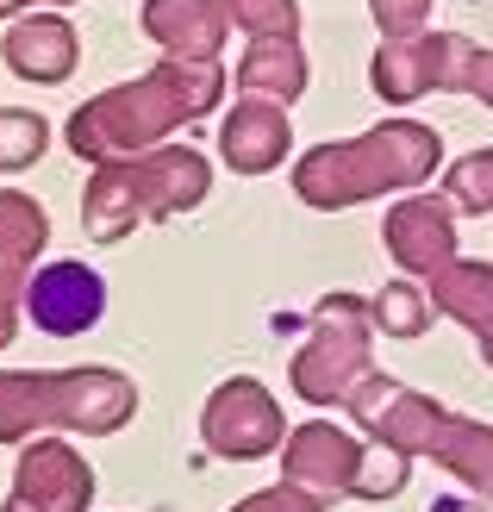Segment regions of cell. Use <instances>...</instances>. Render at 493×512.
Instances as JSON below:
<instances>
[{"label": "cell", "instance_id": "obj_20", "mask_svg": "<svg viewBox=\"0 0 493 512\" xmlns=\"http://www.w3.org/2000/svg\"><path fill=\"white\" fill-rule=\"evenodd\" d=\"M50 144V125L44 113H25V107H0V169H32Z\"/></svg>", "mask_w": 493, "mask_h": 512}, {"label": "cell", "instance_id": "obj_8", "mask_svg": "<svg viewBox=\"0 0 493 512\" xmlns=\"http://www.w3.org/2000/svg\"><path fill=\"white\" fill-rule=\"evenodd\" d=\"M200 438H206L213 456H225V463H256V456H275L288 444V425H281V406H275V394L263 381L231 375V381L213 388V400H206Z\"/></svg>", "mask_w": 493, "mask_h": 512}, {"label": "cell", "instance_id": "obj_14", "mask_svg": "<svg viewBox=\"0 0 493 512\" xmlns=\"http://www.w3.org/2000/svg\"><path fill=\"white\" fill-rule=\"evenodd\" d=\"M0 57H7V69L19 75V82L57 88V82L75 75V63H82V38H75V25L63 13H25V19H13Z\"/></svg>", "mask_w": 493, "mask_h": 512}, {"label": "cell", "instance_id": "obj_6", "mask_svg": "<svg viewBox=\"0 0 493 512\" xmlns=\"http://www.w3.org/2000/svg\"><path fill=\"white\" fill-rule=\"evenodd\" d=\"M369 82L381 100H394V107H406V100H419L431 88L444 94H475L493 107V50L487 44H469L456 32H419V38H387L375 50V69Z\"/></svg>", "mask_w": 493, "mask_h": 512}, {"label": "cell", "instance_id": "obj_24", "mask_svg": "<svg viewBox=\"0 0 493 512\" xmlns=\"http://www.w3.org/2000/svg\"><path fill=\"white\" fill-rule=\"evenodd\" d=\"M369 13L381 25V38H419L431 0H369Z\"/></svg>", "mask_w": 493, "mask_h": 512}, {"label": "cell", "instance_id": "obj_22", "mask_svg": "<svg viewBox=\"0 0 493 512\" xmlns=\"http://www.w3.org/2000/svg\"><path fill=\"white\" fill-rule=\"evenodd\" d=\"M231 25H244L250 38H300V7L294 0H225Z\"/></svg>", "mask_w": 493, "mask_h": 512}, {"label": "cell", "instance_id": "obj_18", "mask_svg": "<svg viewBox=\"0 0 493 512\" xmlns=\"http://www.w3.org/2000/svg\"><path fill=\"white\" fill-rule=\"evenodd\" d=\"M238 94L250 100H275V107H288V100L306 94V50L300 38H250V50L238 57Z\"/></svg>", "mask_w": 493, "mask_h": 512}, {"label": "cell", "instance_id": "obj_11", "mask_svg": "<svg viewBox=\"0 0 493 512\" xmlns=\"http://www.w3.org/2000/svg\"><path fill=\"white\" fill-rule=\"evenodd\" d=\"M369 469V444H356L344 425H300L288 431V444H281V481H300V488H313L325 500H356V481Z\"/></svg>", "mask_w": 493, "mask_h": 512}, {"label": "cell", "instance_id": "obj_13", "mask_svg": "<svg viewBox=\"0 0 493 512\" xmlns=\"http://www.w3.org/2000/svg\"><path fill=\"white\" fill-rule=\"evenodd\" d=\"M50 238V219L32 194L0 188V350L19 331V306H25V269L38 263V250Z\"/></svg>", "mask_w": 493, "mask_h": 512}, {"label": "cell", "instance_id": "obj_17", "mask_svg": "<svg viewBox=\"0 0 493 512\" xmlns=\"http://www.w3.org/2000/svg\"><path fill=\"white\" fill-rule=\"evenodd\" d=\"M425 288L437 300V313L475 331V344H481L487 369H493V269L487 263H462V256H456V263L444 275H431Z\"/></svg>", "mask_w": 493, "mask_h": 512}, {"label": "cell", "instance_id": "obj_7", "mask_svg": "<svg viewBox=\"0 0 493 512\" xmlns=\"http://www.w3.org/2000/svg\"><path fill=\"white\" fill-rule=\"evenodd\" d=\"M369 331H375V300L325 294L306 344L294 350V394L313 406H344L350 388L369 375Z\"/></svg>", "mask_w": 493, "mask_h": 512}, {"label": "cell", "instance_id": "obj_12", "mask_svg": "<svg viewBox=\"0 0 493 512\" xmlns=\"http://www.w3.org/2000/svg\"><path fill=\"white\" fill-rule=\"evenodd\" d=\"M107 313V281L88 263H44L25 288V319L50 338H82Z\"/></svg>", "mask_w": 493, "mask_h": 512}, {"label": "cell", "instance_id": "obj_26", "mask_svg": "<svg viewBox=\"0 0 493 512\" xmlns=\"http://www.w3.org/2000/svg\"><path fill=\"white\" fill-rule=\"evenodd\" d=\"M25 7V0H0V19H7V13H19Z\"/></svg>", "mask_w": 493, "mask_h": 512}, {"label": "cell", "instance_id": "obj_21", "mask_svg": "<svg viewBox=\"0 0 493 512\" xmlns=\"http://www.w3.org/2000/svg\"><path fill=\"white\" fill-rule=\"evenodd\" d=\"M444 194L456 200V213H493V150H475L444 175Z\"/></svg>", "mask_w": 493, "mask_h": 512}, {"label": "cell", "instance_id": "obj_23", "mask_svg": "<svg viewBox=\"0 0 493 512\" xmlns=\"http://www.w3.org/2000/svg\"><path fill=\"white\" fill-rule=\"evenodd\" d=\"M331 500L325 494H313V488H300V481H281V488H263V494H250V500H238L231 512H325Z\"/></svg>", "mask_w": 493, "mask_h": 512}, {"label": "cell", "instance_id": "obj_5", "mask_svg": "<svg viewBox=\"0 0 493 512\" xmlns=\"http://www.w3.org/2000/svg\"><path fill=\"white\" fill-rule=\"evenodd\" d=\"M138 388L119 369H63V375H0V444H25V431L69 425L88 438L132 425Z\"/></svg>", "mask_w": 493, "mask_h": 512}, {"label": "cell", "instance_id": "obj_3", "mask_svg": "<svg viewBox=\"0 0 493 512\" xmlns=\"http://www.w3.org/2000/svg\"><path fill=\"white\" fill-rule=\"evenodd\" d=\"M344 413L369 431V444H394L406 456H431L437 469L469 481L481 506H493V425L444 413L431 394H412V388H400V381L381 375V369H369L350 388Z\"/></svg>", "mask_w": 493, "mask_h": 512}, {"label": "cell", "instance_id": "obj_10", "mask_svg": "<svg viewBox=\"0 0 493 512\" xmlns=\"http://www.w3.org/2000/svg\"><path fill=\"white\" fill-rule=\"evenodd\" d=\"M381 238H387V256L406 269V275H444L456 263V200L450 194H412V200H394L387 207V225H381Z\"/></svg>", "mask_w": 493, "mask_h": 512}, {"label": "cell", "instance_id": "obj_25", "mask_svg": "<svg viewBox=\"0 0 493 512\" xmlns=\"http://www.w3.org/2000/svg\"><path fill=\"white\" fill-rule=\"evenodd\" d=\"M431 512H487L481 500H462V494H444V500H431Z\"/></svg>", "mask_w": 493, "mask_h": 512}, {"label": "cell", "instance_id": "obj_9", "mask_svg": "<svg viewBox=\"0 0 493 512\" xmlns=\"http://www.w3.org/2000/svg\"><path fill=\"white\" fill-rule=\"evenodd\" d=\"M88 500H94V469L75 444L38 438L19 450L7 512H88Z\"/></svg>", "mask_w": 493, "mask_h": 512}, {"label": "cell", "instance_id": "obj_19", "mask_svg": "<svg viewBox=\"0 0 493 512\" xmlns=\"http://www.w3.org/2000/svg\"><path fill=\"white\" fill-rule=\"evenodd\" d=\"M437 319L444 313H437L425 281H387L375 294V331H387V338H425Z\"/></svg>", "mask_w": 493, "mask_h": 512}, {"label": "cell", "instance_id": "obj_15", "mask_svg": "<svg viewBox=\"0 0 493 512\" xmlns=\"http://www.w3.org/2000/svg\"><path fill=\"white\" fill-rule=\"evenodd\" d=\"M294 150V125H288V107H275V100H238V107L225 113V138H219V157L225 169L238 175H269L275 163H288Z\"/></svg>", "mask_w": 493, "mask_h": 512}, {"label": "cell", "instance_id": "obj_2", "mask_svg": "<svg viewBox=\"0 0 493 512\" xmlns=\"http://www.w3.org/2000/svg\"><path fill=\"white\" fill-rule=\"evenodd\" d=\"M437 163H444V138L419 119H387L362 138L344 144H319L294 163V194L319 213L356 207V200H381V194H419Z\"/></svg>", "mask_w": 493, "mask_h": 512}, {"label": "cell", "instance_id": "obj_4", "mask_svg": "<svg viewBox=\"0 0 493 512\" xmlns=\"http://www.w3.org/2000/svg\"><path fill=\"white\" fill-rule=\"evenodd\" d=\"M213 188V163L188 144H157L144 157L100 163L82 194V232L88 244H125L150 219L194 213Z\"/></svg>", "mask_w": 493, "mask_h": 512}, {"label": "cell", "instance_id": "obj_1", "mask_svg": "<svg viewBox=\"0 0 493 512\" xmlns=\"http://www.w3.org/2000/svg\"><path fill=\"white\" fill-rule=\"evenodd\" d=\"M225 94V69L219 63H181L163 57L150 75L125 88L94 94L82 113L69 119V150L82 163H119V157H144V150L169 144L181 125H200Z\"/></svg>", "mask_w": 493, "mask_h": 512}, {"label": "cell", "instance_id": "obj_16", "mask_svg": "<svg viewBox=\"0 0 493 512\" xmlns=\"http://www.w3.org/2000/svg\"><path fill=\"white\" fill-rule=\"evenodd\" d=\"M225 25V0H144V32L181 63H213L225 50Z\"/></svg>", "mask_w": 493, "mask_h": 512}]
</instances>
